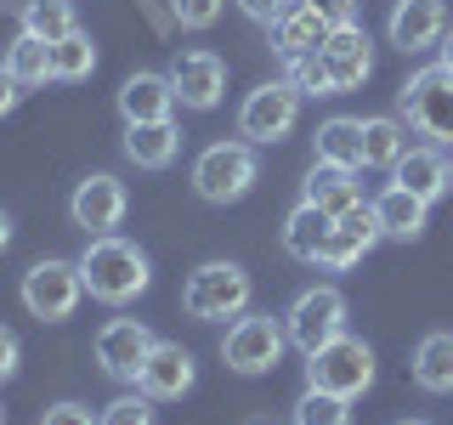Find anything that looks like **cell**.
<instances>
[{
    "label": "cell",
    "instance_id": "cell-42",
    "mask_svg": "<svg viewBox=\"0 0 453 425\" xmlns=\"http://www.w3.org/2000/svg\"><path fill=\"white\" fill-rule=\"evenodd\" d=\"M0 425H6V403H0Z\"/></svg>",
    "mask_w": 453,
    "mask_h": 425
},
{
    "label": "cell",
    "instance_id": "cell-21",
    "mask_svg": "<svg viewBox=\"0 0 453 425\" xmlns=\"http://www.w3.org/2000/svg\"><path fill=\"white\" fill-rule=\"evenodd\" d=\"M329 233H334V216L301 198V205L289 210V221H283V250H289L295 261L318 267V255H323V244H329Z\"/></svg>",
    "mask_w": 453,
    "mask_h": 425
},
{
    "label": "cell",
    "instance_id": "cell-11",
    "mask_svg": "<svg viewBox=\"0 0 453 425\" xmlns=\"http://www.w3.org/2000/svg\"><path fill=\"white\" fill-rule=\"evenodd\" d=\"M148 352H153V329L142 318H113L96 335V368L119 386H136V368L148 363Z\"/></svg>",
    "mask_w": 453,
    "mask_h": 425
},
{
    "label": "cell",
    "instance_id": "cell-34",
    "mask_svg": "<svg viewBox=\"0 0 453 425\" xmlns=\"http://www.w3.org/2000/svg\"><path fill=\"white\" fill-rule=\"evenodd\" d=\"M40 425H96V414L85 403H51L46 414H40Z\"/></svg>",
    "mask_w": 453,
    "mask_h": 425
},
{
    "label": "cell",
    "instance_id": "cell-33",
    "mask_svg": "<svg viewBox=\"0 0 453 425\" xmlns=\"http://www.w3.org/2000/svg\"><path fill=\"white\" fill-rule=\"evenodd\" d=\"M226 0H170V18H176L181 28H210L221 18Z\"/></svg>",
    "mask_w": 453,
    "mask_h": 425
},
{
    "label": "cell",
    "instance_id": "cell-35",
    "mask_svg": "<svg viewBox=\"0 0 453 425\" xmlns=\"http://www.w3.org/2000/svg\"><path fill=\"white\" fill-rule=\"evenodd\" d=\"M311 12H318L329 28H340V23H357V0H306Z\"/></svg>",
    "mask_w": 453,
    "mask_h": 425
},
{
    "label": "cell",
    "instance_id": "cell-9",
    "mask_svg": "<svg viewBox=\"0 0 453 425\" xmlns=\"http://www.w3.org/2000/svg\"><path fill=\"white\" fill-rule=\"evenodd\" d=\"M295 120H301V91H295L289 80H266V85H255L244 97V108H238V136L255 142V148H266V142L289 136Z\"/></svg>",
    "mask_w": 453,
    "mask_h": 425
},
{
    "label": "cell",
    "instance_id": "cell-23",
    "mask_svg": "<svg viewBox=\"0 0 453 425\" xmlns=\"http://www.w3.org/2000/svg\"><path fill=\"white\" fill-rule=\"evenodd\" d=\"M311 148H318V165L363 170V120H351V113H334V120H323L318 136H311Z\"/></svg>",
    "mask_w": 453,
    "mask_h": 425
},
{
    "label": "cell",
    "instance_id": "cell-8",
    "mask_svg": "<svg viewBox=\"0 0 453 425\" xmlns=\"http://www.w3.org/2000/svg\"><path fill=\"white\" fill-rule=\"evenodd\" d=\"M23 306H28V318H40V323H63V318H74V306L85 301V278H80V261H35L23 273Z\"/></svg>",
    "mask_w": 453,
    "mask_h": 425
},
{
    "label": "cell",
    "instance_id": "cell-17",
    "mask_svg": "<svg viewBox=\"0 0 453 425\" xmlns=\"http://www.w3.org/2000/svg\"><path fill=\"white\" fill-rule=\"evenodd\" d=\"M266 35H273V51L283 63H295V57H311L323 40H329V23H323L306 0H283V12L266 23Z\"/></svg>",
    "mask_w": 453,
    "mask_h": 425
},
{
    "label": "cell",
    "instance_id": "cell-25",
    "mask_svg": "<svg viewBox=\"0 0 453 425\" xmlns=\"http://www.w3.org/2000/svg\"><path fill=\"white\" fill-rule=\"evenodd\" d=\"M414 386L419 391H436V397L453 391V335L448 329L425 335L419 346H414Z\"/></svg>",
    "mask_w": 453,
    "mask_h": 425
},
{
    "label": "cell",
    "instance_id": "cell-36",
    "mask_svg": "<svg viewBox=\"0 0 453 425\" xmlns=\"http://www.w3.org/2000/svg\"><path fill=\"white\" fill-rule=\"evenodd\" d=\"M18 363H23V346H18V335L0 323V386H6L12 375H18Z\"/></svg>",
    "mask_w": 453,
    "mask_h": 425
},
{
    "label": "cell",
    "instance_id": "cell-20",
    "mask_svg": "<svg viewBox=\"0 0 453 425\" xmlns=\"http://www.w3.org/2000/svg\"><path fill=\"white\" fill-rule=\"evenodd\" d=\"M181 148V131L176 120H142V125H125V159L136 170H165Z\"/></svg>",
    "mask_w": 453,
    "mask_h": 425
},
{
    "label": "cell",
    "instance_id": "cell-28",
    "mask_svg": "<svg viewBox=\"0 0 453 425\" xmlns=\"http://www.w3.org/2000/svg\"><path fill=\"white\" fill-rule=\"evenodd\" d=\"M74 0H23V35L46 40V46H57V40L74 35Z\"/></svg>",
    "mask_w": 453,
    "mask_h": 425
},
{
    "label": "cell",
    "instance_id": "cell-12",
    "mask_svg": "<svg viewBox=\"0 0 453 425\" xmlns=\"http://www.w3.org/2000/svg\"><path fill=\"white\" fill-rule=\"evenodd\" d=\"M193 352L181 346V340H153L148 363L136 368V391L153 397V403H176V397L193 391Z\"/></svg>",
    "mask_w": 453,
    "mask_h": 425
},
{
    "label": "cell",
    "instance_id": "cell-30",
    "mask_svg": "<svg viewBox=\"0 0 453 425\" xmlns=\"http://www.w3.org/2000/svg\"><path fill=\"white\" fill-rule=\"evenodd\" d=\"M295 425H351V397L306 386L301 397H295Z\"/></svg>",
    "mask_w": 453,
    "mask_h": 425
},
{
    "label": "cell",
    "instance_id": "cell-40",
    "mask_svg": "<svg viewBox=\"0 0 453 425\" xmlns=\"http://www.w3.org/2000/svg\"><path fill=\"white\" fill-rule=\"evenodd\" d=\"M6 244H12V216L0 210V250H6Z\"/></svg>",
    "mask_w": 453,
    "mask_h": 425
},
{
    "label": "cell",
    "instance_id": "cell-31",
    "mask_svg": "<svg viewBox=\"0 0 453 425\" xmlns=\"http://www.w3.org/2000/svg\"><path fill=\"white\" fill-rule=\"evenodd\" d=\"M283 68H289L283 80H289L301 97H334V85H329V68H323V57H318V51H311V57H295V63H283Z\"/></svg>",
    "mask_w": 453,
    "mask_h": 425
},
{
    "label": "cell",
    "instance_id": "cell-24",
    "mask_svg": "<svg viewBox=\"0 0 453 425\" xmlns=\"http://www.w3.org/2000/svg\"><path fill=\"white\" fill-rule=\"evenodd\" d=\"M374 216H380V233H386V238H403V244H408V238L425 233L431 205H425L419 193H408V188H396V182H391V188L374 198Z\"/></svg>",
    "mask_w": 453,
    "mask_h": 425
},
{
    "label": "cell",
    "instance_id": "cell-1",
    "mask_svg": "<svg viewBox=\"0 0 453 425\" xmlns=\"http://www.w3.org/2000/svg\"><path fill=\"white\" fill-rule=\"evenodd\" d=\"M80 278H85V295L103 306H125L136 301L142 290L153 283V267L131 238L108 233V238H85V255H80Z\"/></svg>",
    "mask_w": 453,
    "mask_h": 425
},
{
    "label": "cell",
    "instance_id": "cell-4",
    "mask_svg": "<svg viewBox=\"0 0 453 425\" xmlns=\"http://www.w3.org/2000/svg\"><path fill=\"white\" fill-rule=\"evenodd\" d=\"M250 295H255V283H250V273L238 261H204V267L188 273V283H181V306H188V318H204V323L244 318Z\"/></svg>",
    "mask_w": 453,
    "mask_h": 425
},
{
    "label": "cell",
    "instance_id": "cell-16",
    "mask_svg": "<svg viewBox=\"0 0 453 425\" xmlns=\"http://www.w3.org/2000/svg\"><path fill=\"white\" fill-rule=\"evenodd\" d=\"M386 35H391V46L403 57L431 51L436 40L448 35V6L442 0H396L391 18H386Z\"/></svg>",
    "mask_w": 453,
    "mask_h": 425
},
{
    "label": "cell",
    "instance_id": "cell-38",
    "mask_svg": "<svg viewBox=\"0 0 453 425\" xmlns=\"http://www.w3.org/2000/svg\"><path fill=\"white\" fill-rule=\"evenodd\" d=\"M18 97H23V85L6 74V63H0V120H6V113L18 108Z\"/></svg>",
    "mask_w": 453,
    "mask_h": 425
},
{
    "label": "cell",
    "instance_id": "cell-2",
    "mask_svg": "<svg viewBox=\"0 0 453 425\" xmlns=\"http://www.w3.org/2000/svg\"><path fill=\"white\" fill-rule=\"evenodd\" d=\"M396 120H403L408 131L431 136L436 148H453V74L442 63L408 74V85L396 91Z\"/></svg>",
    "mask_w": 453,
    "mask_h": 425
},
{
    "label": "cell",
    "instance_id": "cell-26",
    "mask_svg": "<svg viewBox=\"0 0 453 425\" xmlns=\"http://www.w3.org/2000/svg\"><path fill=\"white\" fill-rule=\"evenodd\" d=\"M408 153V125L380 113V120H363V165L368 170H396V159Z\"/></svg>",
    "mask_w": 453,
    "mask_h": 425
},
{
    "label": "cell",
    "instance_id": "cell-39",
    "mask_svg": "<svg viewBox=\"0 0 453 425\" xmlns=\"http://www.w3.org/2000/svg\"><path fill=\"white\" fill-rule=\"evenodd\" d=\"M436 63H442V68H448V74H453V23H448V35H442V40H436Z\"/></svg>",
    "mask_w": 453,
    "mask_h": 425
},
{
    "label": "cell",
    "instance_id": "cell-14",
    "mask_svg": "<svg viewBox=\"0 0 453 425\" xmlns=\"http://www.w3.org/2000/svg\"><path fill=\"white\" fill-rule=\"evenodd\" d=\"M170 85H176L181 108L210 113L221 103V91H226V63L216 51H176V63H170Z\"/></svg>",
    "mask_w": 453,
    "mask_h": 425
},
{
    "label": "cell",
    "instance_id": "cell-6",
    "mask_svg": "<svg viewBox=\"0 0 453 425\" xmlns=\"http://www.w3.org/2000/svg\"><path fill=\"white\" fill-rule=\"evenodd\" d=\"M306 386L318 391H334V397H357L374 386V352H368V340L357 335H334L329 346H318L306 358Z\"/></svg>",
    "mask_w": 453,
    "mask_h": 425
},
{
    "label": "cell",
    "instance_id": "cell-32",
    "mask_svg": "<svg viewBox=\"0 0 453 425\" xmlns=\"http://www.w3.org/2000/svg\"><path fill=\"white\" fill-rule=\"evenodd\" d=\"M96 425H159V420H153V397H142V391L113 397L103 414H96Z\"/></svg>",
    "mask_w": 453,
    "mask_h": 425
},
{
    "label": "cell",
    "instance_id": "cell-7",
    "mask_svg": "<svg viewBox=\"0 0 453 425\" xmlns=\"http://www.w3.org/2000/svg\"><path fill=\"white\" fill-rule=\"evenodd\" d=\"M283 335H289V346L311 358L318 346H329L334 335H346V295L334 290V283H311L289 301L283 312Z\"/></svg>",
    "mask_w": 453,
    "mask_h": 425
},
{
    "label": "cell",
    "instance_id": "cell-29",
    "mask_svg": "<svg viewBox=\"0 0 453 425\" xmlns=\"http://www.w3.org/2000/svg\"><path fill=\"white\" fill-rule=\"evenodd\" d=\"M96 68V46H91V35H85V28H74V35L68 40H57L51 46V80H85Z\"/></svg>",
    "mask_w": 453,
    "mask_h": 425
},
{
    "label": "cell",
    "instance_id": "cell-3",
    "mask_svg": "<svg viewBox=\"0 0 453 425\" xmlns=\"http://www.w3.org/2000/svg\"><path fill=\"white\" fill-rule=\"evenodd\" d=\"M255 176H261V159H255V142H244V136L210 142L193 159V193L204 205H238L255 188Z\"/></svg>",
    "mask_w": 453,
    "mask_h": 425
},
{
    "label": "cell",
    "instance_id": "cell-13",
    "mask_svg": "<svg viewBox=\"0 0 453 425\" xmlns=\"http://www.w3.org/2000/svg\"><path fill=\"white\" fill-rule=\"evenodd\" d=\"M318 57H323V68H329L334 91H357V85L374 74V40H368L357 23L329 28V40L318 46Z\"/></svg>",
    "mask_w": 453,
    "mask_h": 425
},
{
    "label": "cell",
    "instance_id": "cell-10",
    "mask_svg": "<svg viewBox=\"0 0 453 425\" xmlns=\"http://www.w3.org/2000/svg\"><path fill=\"white\" fill-rule=\"evenodd\" d=\"M125 182L119 176H108V170H96V176H85L80 188H74V198H68V216H74V227L85 238H108L113 227L125 221Z\"/></svg>",
    "mask_w": 453,
    "mask_h": 425
},
{
    "label": "cell",
    "instance_id": "cell-15",
    "mask_svg": "<svg viewBox=\"0 0 453 425\" xmlns=\"http://www.w3.org/2000/svg\"><path fill=\"white\" fill-rule=\"evenodd\" d=\"M380 216H374V205H351L346 216H334V233H329V244H323L318 255V267H329V273H346V267H357L368 250L380 244Z\"/></svg>",
    "mask_w": 453,
    "mask_h": 425
},
{
    "label": "cell",
    "instance_id": "cell-22",
    "mask_svg": "<svg viewBox=\"0 0 453 425\" xmlns=\"http://www.w3.org/2000/svg\"><path fill=\"white\" fill-rule=\"evenodd\" d=\"M306 205L329 210V216H346L351 205H363V188H357V170H340V165H311L306 188H301Z\"/></svg>",
    "mask_w": 453,
    "mask_h": 425
},
{
    "label": "cell",
    "instance_id": "cell-43",
    "mask_svg": "<svg viewBox=\"0 0 453 425\" xmlns=\"http://www.w3.org/2000/svg\"><path fill=\"white\" fill-rule=\"evenodd\" d=\"M448 165H453V159H448Z\"/></svg>",
    "mask_w": 453,
    "mask_h": 425
},
{
    "label": "cell",
    "instance_id": "cell-41",
    "mask_svg": "<svg viewBox=\"0 0 453 425\" xmlns=\"http://www.w3.org/2000/svg\"><path fill=\"white\" fill-rule=\"evenodd\" d=\"M396 425H431V420H396Z\"/></svg>",
    "mask_w": 453,
    "mask_h": 425
},
{
    "label": "cell",
    "instance_id": "cell-5",
    "mask_svg": "<svg viewBox=\"0 0 453 425\" xmlns=\"http://www.w3.org/2000/svg\"><path fill=\"white\" fill-rule=\"evenodd\" d=\"M283 346H289V335H283V318H273V312H244L221 335V358L233 375H273L283 363Z\"/></svg>",
    "mask_w": 453,
    "mask_h": 425
},
{
    "label": "cell",
    "instance_id": "cell-27",
    "mask_svg": "<svg viewBox=\"0 0 453 425\" xmlns=\"http://www.w3.org/2000/svg\"><path fill=\"white\" fill-rule=\"evenodd\" d=\"M0 63H6V74L18 80L23 91H35V85L51 80V46H46V40H35V35H18Z\"/></svg>",
    "mask_w": 453,
    "mask_h": 425
},
{
    "label": "cell",
    "instance_id": "cell-19",
    "mask_svg": "<svg viewBox=\"0 0 453 425\" xmlns=\"http://www.w3.org/2000/svg\"><path fill=\"white\" fill-rule=\"evenodd\" d=\"M396 188H408V193H419L425 205H436L448 188H453V165L442 159V148L436 142H425V148H408L403 159H396Z\"/></svg>",
    "mask_w": 453,
    "mask_h": 425
},
{
    "label": "cell",
    "instance_id": "cell-37",
    "mask_svg": "<svg viewBox=\"0 0 453 425\" xmlns=\"http://www.w3.org/2000/svg\"><path fill=\"white\" fill-rule=\"evenodd\" d=\"M238 12H244V18H255V23H273L278 12H283V0H238Z\"/></svg>",
    "mask_w": 453,
    "mask_h": 425
},
{
    "label": "cell",
    "instance_id": "cell-18",
    "mask_svg": "<svg viewBox=\"0 0 453 425\" xmlns=\"http://www.w3.org/2000/svg\"><path fill=\"white\" fill-rule=\"evenodd\" d=\"M176 113V85L170 74H153V68H142L119 85V120L125 125H142V120H170Z\"/></svg>",
    "mask_w": 453,
    "mask_h": 425
}]
</instances>
